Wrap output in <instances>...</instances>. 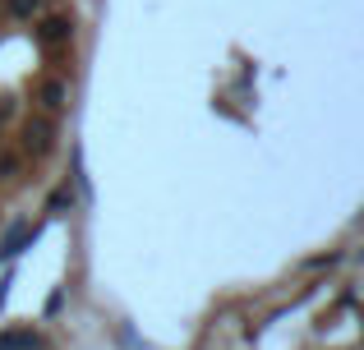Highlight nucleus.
Instances as JSON below:
<instances>
[{
  "label": "nucleus",
  "mask_w": 364,
  "mask_h": 350,
  "mask_svg": "<svg viewBox=\"0 0 364 350\" xmlns=\"http://www.w3.org/2000/svg\"><path fill=\"white\" fill-rule=\"evenodd\" d=\"M0 350H42V337L28 327H9V332H0Z\"/></svg>",
  "instance_id": "f257e3e1"
},
{
  "label": "nucleus",
  "mask_w": 364,
  "mask_h": 350,
  "mask_svg": "<svg viewBox=\"0 0 364 350\" xmlns=\"http://www.w3.org/2000/svg\"><path fill=\"white\" fill-rule=\"evenodd\" d=\"M28 148H33V153H46V148H51V125H46V120H28Z\"/></svg>",
  "instance_id": "f03ea898"
},
{
  "label": "nucleus",
  "mask_w": 364,
  "mask_h": 350,
  "mask_svg": "<svg viewBox=\"0 0 364 350\" xmlns=\"http://www.w3.org/2000/svg\"><path fill=\"white\" fill-rule=\"evenodd\" d=\"M23 240H28V231H14V235L5 240V249H0V253H18V249H23Z\"/></svg>",
  "instance_id": "7ed1b4c3"
}]
</instances>
